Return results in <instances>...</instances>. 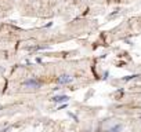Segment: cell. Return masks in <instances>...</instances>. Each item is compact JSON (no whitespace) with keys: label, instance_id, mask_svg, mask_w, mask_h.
<instances>
[{"label":"cell","instance_id":"cell-1","mask_svg":"<svg viewBox=\"0 0 141 132\" xmlns=\"http://www.w3.org/2000/svg\"><path fill=\"white\" fill-rule=\"evenodd\" d=\"M24 85L25 87H32V88H38L39 85H40V83L38 80H35V78H29V80H26L24 83Z\"/></svg>","mask_w":141,"mask_h":132},{"label":"cell","instance_id":"cell-2","mask_svg":"<svg viewBox=\"0 0 141 132\" xmlns=\"http://www.w3.org/2000/svg\"><path fill=\"white\" fill-rule=\"evenodd\" d=\"M72 80H73L72 76H69V74H62V76L58 77V83L60 84H66V83H71Z\"/></svg>","mask_w":141,"mask_h":132}]
</instances>
